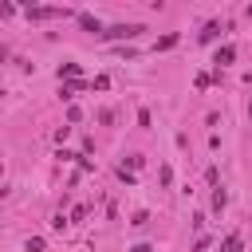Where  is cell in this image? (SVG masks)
I'll return each instance as SVG.
<instances>
[{
	"instance_id": "obj_1",
	"label": "cell",
	"mask_w": 252,
	"mask_h": 252,
	"mask_svg": "<svg viewBox=\"0 0 252 252\" xmlns=\"http://www.w3.org/2000/svg\"><path fill=\"white\" fill-rule=\"evenodd\" d=\"M146 28L142 24H114V28H106V32H98L102 39H138Z\"/></svg>"
},
{
	"instance_id": "obj_2",
	"label": "cell",
	"mask_w": 252,
	"mask_h": 252,
	"mask_svg": "<svg viewBox=\"0 0 252 252\" xmlns=\"http://www.w3.org/2000/svg\"><path fill=\"white\" fill-rule=\"evenodd\" d=\"M28 16L32 20H59V16H71V8H43L39 4V8H28Z\"/></svg>"
},
{
	"instance_id": "obj_3",
	"label": "cell",
	"mask_w": 252,
	"mask_h": 252,
	"mask_svg": "<svg viewBox=\"0 0 252 252\" xmlns=\"http://www.w3.org/2000/svg\"><path fill=\"white\" fill-rule=\"evenodd\" d=\"M217 32H220V24H217V20H209V24H205V32H201V43H213V39H217Z\"/></svg>"
},
{
	"instance_id": "obj_4",
	"label": "cell",
	"mask_w": 252,
	"mask_h": 252,
	"mask_svg": "<svg viewBox=\"0 0 252 252\" xmlns=\"http://www.w3.org/2000/svg\"><path fill=\"white\" fill-rule=\"evenodd\" d=\"M232 59H236V47H232V43L217 51V63H220V67H224V63H232Z\"/></svg>"
},
{
	"instance_id": "obj_5",
	"label": "cell",
	"mask_w": 252,
	"mask_h": 252,
	"mask_svg": "<svg viewBox=\"0 0 252 252\" xmlns=\"http://www.w3.org/2000/svg\"><path fill=\"white\" fill-rule=\"evenodd\" d=\"M59 79H67V83L79 79V63H63V67H59Z\"/></svg>"
},
{
	"instance_id": "obj_6",
	"label": "cell",
	"mask_w": 252,
	"mask_h": 252,
	"mask_svg": "<svg viewBox=\"0 0 252 252\" xmlns=\"http://www.w3.org/2000/svg\"><path fill=\"white\" fill-rule=\"evenodd\" d=\"M83 87H87L83 79H71V83H63V91H59V94H63V98H71V94H75V91H83Z\"/></svg>"
},
{
	"instance_id": "obj_7",
	"label": "cell",
	"mask_w": 252,
	"mask_h": 252,
	"mask_svg": "<svg viewBox=\"0 0 252 252\" xmlns=\"http://www.w3.org/2000/svg\"><path fill=\"white\" fill-rule=\"evenodd\" d=\"M173 43H177V35H173V32H169V35H161V39H158V43H154V51H169V47H173Z\"/></svg>"
},
{
	"instance_id": "obj_8",
	"label": "cell",
	"mask_w": 252,
	"mask_h": 252,
	"mask_svg": "<svg viewBox=\"0 0 252 252\" xmlns=\"http://www.w3.org/2000/svg\"><path fill=\"white\" fill-rule=\"evenodd\" d=\"M79 24H83L87 32H98V20H94V16H87V12H79Z\"/></svg>"
},
{
	"instance_id": "obj_9",
	"label": "cell",
	"mask_w": 252,
	"mask_h": 252,
	"mask_svg": "<svg viewBox=\"0 0 252 252\" xmlns=\"http://www.w3.org/2000/svg\"><path fill=\"white\" fill-rule=\"evenodd\" d=\"M220 252H240V236H236V232H232V236H228V240H224V244H220Z\"/></svg>"
},
{
	"instance_id": "obj_10",
	"label": "cell",
	"mask_w": 252,
	"mask_h": 252,
	"mask_svg": "<svg viewBox=\"0 0 252 252\" xmlns=\"http://www.w3.org/2000/svg\"><path fill=\"white\" fill-rule=\"evenodd\" d=\"M224 205H228V197H224V189H217V193H213V209H217V213H220V209H224Z\"/></svg>"
},
{
	"instance_id": "obj_11",
	"label": "cell",
	"mask_w": 252,
	"mask_h": 252,
	"mask_svg": "<svg viewBox=\"0 0 252 252\" xmlns=\"http://www.w3.org/2000/svg\"><path fill=\"white\" fill-rule=\"evenodd\" d=\"M248 118H252V106H248Z\"/></svg>"
},
{
	"instance_id": "obj_12",
	"label": "cell",
	"mask_w": 252,
	"mask_h": 252,
	"mask_svg": "<svg viewBox=\"0 0 252 252\" xmlns=\"http://www.w3.org/2000/svg\"><path fill=\"white\" fill-rule=\"evenodd\" d=\"M248 16H252V8H248Z\"/></svg>"
}]
</instances>
